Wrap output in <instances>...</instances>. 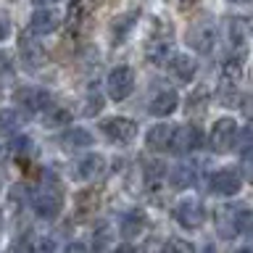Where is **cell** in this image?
<instances>
[{"label": "cell", "mask_w": 253, "mask_h": 253, "mask_svg": "<svg viewBox=\"0 0 253 253\" xmlns=\"http://www.w3.org/2000/svg\"><path fill=\"white\" fill-rule=\"evenodd\" d=\"M174 45V29L169 21L153 19V29H150V37L145 42V58L150 63H169V53Z\"/></svg>", "instance_id": "cell-1"}, {"label": "cell", "mask_w": 253, "mask_h": 253, "mask_svg": "<svg viewBox=\"0 0 253 253\" xmlns=\"http://www.w3.org/2000/svg\"><path fill=\"white\" fill-rule=\"evenodd\" d=\"M187 45L193 47L195 53H211L213 50V42H216V21H213V16L211 13H201V16H195L193 21H190V27H187Z\"/></svg>", "instance_id": "cell-2"}, {"label": "cell", "mask_w": 253, "mask_h": 253, "mask_svg": "<svg viewBox=\"0 0 253 253\" xmlns=\"http://www.w3.org/2000/svg\"><path fill=\"white\" fill-rule=\"evenodd\" d=\"M32 206H35L40 219H55L63 209V193L61 187L53 182V177H47V182L40 185V190H35L32 195Z\"/></svg>", "instance_id": "cell-3"}, {"label": "cell", "mask_w": 253, "mask_h": 253, "mask_svg": "<svg viewBox=\"0 0 253 253\" xmlns=\"http://www.w3.org/2000/svg\"><path fill=\"white\" fill-rule=\"evenodd\" d=\"M37 35L35 32H24V35L19 37V53H21V63L24 69L29 71H40L47 66V50L42 47V42H37L35 40Z\"/></svg>", "instance_id": "cell-4"}, {"label": "cell", "mask_w": 253, "mask_h": 253, "mask_svg": "<svg viewBox=\"0 0 253 253\" xmlns=\"http://www.w3.org/2000/svg\"><path fill=\"white\" fill-rule=\"evenodd\" d=\"M50 92L42 90V87H19L13 92V103L19 106L24 114H40V111L53 108L50 106Z\"/></svg>", "instance_id": "cell-5"}, {"label": "cell", "mask_w": 253, "mask_h": 253, "mask_svg": "<svg viewBox=\"0 0 253 253\" xmlns=\"http://www.w3.org/2000/svg\"><path fill=\"white\" fill-rule=\"evenodd\" d=\"M100 132H103V137L116 142V145H126L137 134V124L132 119H124V116H111L100 124Z\"/></svg>", "instance_id": "cell-6"}, {"label": "cell", "mask_w": 253, "mask_h": 253, "mask_svg": "<svg viewBox=\"0 0 253 253\" xmlns=\"http://www.w3.org/2000/svg\"><path fill=\"white\" fill-rule=\"evenodd\" d=\"M134 90V71L129 66H116L106 79V92L111 100H126Z\"/></svg>", "instance_id": "cell-7"}, {"label": "cell", "mask_w": 253, "mask_h": 253, "mask_svg": "<svg viewBox=\"0 0 253 253\" xmlns=\"http://www.w3.org/2000/svg\"><path fill=\"white\" fill-rule=\"evenodd\" d=\"M235 137H237V124L235 119H216L211 126V134H209V148L216 150V153H227L229 148L235 145Z\"/></svg>", "instance_id": "cell-8"}, {"label": "cell", "mask_w": 253, "mask_h": 253, "mask_svg": "<svg viewBox=\"0 0 253 253\" xmlns=\"http://www.w3.org/2000/svg\"><path fill=\"white\" fill-rule=\"evenodd\" d=\"M240 219H243V206H219L213 213V224H216L219 237L232 240L240 232Z\"/></svg>", "instance_id": "cell-9"}, {"label": "cell", "mask_w": 253, "mask_h": 253, "mask_svg": "<svg viewBox=\"0 0 253 253\" xmlns=\"http://www.w3.org/2000/svg\"><path fill=\"white\" fill-rule=\"evenodd\" d=\"M174 219H177L179 227L185 229H198L206 221V209L201 201H195V198H185V201H179L174 206Z\"/></svg>", "instance_id": "cell-10"}, {"label": "cell", "mask_w": 253, "mask_h": 253, "mask_svg": "<svg viewBox=\"0 0 253 253\" xmlns=\"http://www.w3.org/2000/svg\"><path fill=\"white\" fill-rule=\"evenodd\" d=\"M201 140L203 134L198 129L195 124H177V129H174V137H171V153H193L195 148H201Z\"/></svg>", "instance_id": "cell-11"}, {"label": "cell", "mask_w": 253, "mask_h": 253, "mask_svg": "<svg viewBox=\"0 0 253 253\" xmlns=\"http://www.w3.org/2000/svg\"><path fill=\"white\" fill-rule=\"evenodd\" d=\"M53 248H55L53 237H40V235L24 232L21 237H16L11 243L8 253H53Z\"/></svg>", "instance_id": "cell-12"}, {"label": "cell", "mask_w": 253, "mask_h": 253, "mask_svg": "<svg viewBox=\"0 0 253 253\" xmlns=\"http://www.w3.org/2000/svg\"><path fill=\"white\" fill-rule=\"evenodd\" d=\"M243 185V174L237 169H219L209 179V190L216 195H235Z\"/></svg>", "instance_id": "cell-13"}, {"label": "cell", "mask_w": 253, "mask_h": 253, "mask_svg": "<svg viewBox=\"0 0 253 253\" xmlns=\"http://www.w3.org/2000/svg\"><path fill=\"white\" fill-rule=\"evenodd\" d=\"M61 24H63V16L55 11V8H37V11L32 13L29 29L35 32L37 37H42V35H50V32H55Z\"/></svg>", "instance_id": "cell-14"}, {"label": "cell", "mask_w": 253, "mask_h": 253, "mask_svg": "<svg viewBox=\"0 0 253 253\" xmlns=\"http://www.w3.org/2000/svg\"><path fill=\"white\" fill-rule=\"evenodd\" d=\"M103 174H106V158L98 156V153H87L84 158H79L77 166H74V177L82 179V182L100 179Z\"/></svg>", "instance_id": "cell-15"}, {"label": "cell", "mask_w": 253, "mask_h": 253, "mask_svg": "<svg viewBox=\"0 0 253 253\" xmlns=\"http://www.w3.org/2000/svg\"><path fill=\"white\" fill-rule=\"evenodd\" d=\"M177 103H179L177 90H169V87H164V90H158L153 98H150V103H148V114H153V116H169V114H174Z\"/></svg>", "instance_id": "cell-16"}, {"label": "cell", "mask_w": 253, "mask_h": 253, "mask_svg": "<svg viewBox=\"0 0 253 253\" xmlns=\"http://www.w3.org/2000/svg\"><path fill=\"white\" fill-rule=\"evenodd\" d=\"M227 32H229V42H232V47L237 50V55L245 53V45H248L251 40V24L248 19H243V16H232L227 24Z\"/></svg>", "instance_id": "cell-17"}, {"label": "cell", "mask_w": 253, "mask_h": 253, "mask_svg": "<svg viewBox=\"0 0 253 253\" xmlns=\"http://www.w3.org/2000/svg\"><path fill=\"white\" fill-rule=\"evenodd\" d=\"M174 129H177V126H171V124H156V126H150L148 137H145V145L150 150H169L171 148Z\"/></svg>", "instance_id": "cell-18"}, {"label": "cell", "mask_w": 253, "mask_h": 253, "mask_svg": "<svg viewBox=\"0 0 253 253\" xmlns=\"http://www.w3.org/2000/svg\"><path fill=\"white\" fill-rule=\"evenodd\" d=\"M145 227H148V216L142 209H132L122 216V235L124 237H137L145 232Z\"/></svg>", "instance_id": "cell-19"}, {"label": "cell", "mask_w": 253, "mask_h": 253, "mask_svg": "<svg viewBox=\"0 0 253 253\" xmlns=\"http://www.w3.org/2000/svg\"><path fill=\"white\" fill-rule=\"evenodd\" d=\"M134 19H137V11L122 13L111 21V40H114V45H122L126 40V35H129L132 27H134Z\"/></svg>", "instance_id": "cell-20"}, {"label": "cell", "mask_w": 253, "mask_h": 253, "mask_svg": "<svg viewBox=\"0 0 253 253\" xmlns=\"http://www.w3.org/2000/svg\"><path fill=\"white\" fill-rule=\"evenodd\" d=\"M169 71L179 79V82H190V79L195 77V71H198V63L190 58V55H174V58L169 61Z\"/></svg>", "instance_id": "cell-21"}, {"label": "cell", "mask_w": 253, "mask_h": 253, "mask_svg": "<svg viewBox=\"0 0 253 253\" xmlns=\"http://www.w3.org/2000/svg\"><path fill=\"white\" fill-rule=\"evenodd\" d=\"M100 203V190L98 187H90L84 193L77 195V216H90V213L98 209Z\"/></svg>", "instance_id": "cell-22"}, {"label": "cell", "mask_w": 253, "mask_h": 253, "mask_svg": "<svg viewBox=\"0 0 253 253\" xmlns=\"http://www.w3.org/2000/svg\"><path fill=\"white\" fill-rule=\"evenodd\" d=\"M169 182L177 190H185V187H190L195 182V169L190 164H179V166H174L171 169V174H169Z\"/></svg>", "instance_id": "cell-23"}, {"label": "cell", "mask_w": 253, "mask_h": 253, "mask_svg": "<svg viewBox=\"0 0 253 253\" xmlns=\"http://www.w3.org/2000/svg\"><path fill=\"white\" fill-rule=\"evenodd\" d=\"M29 201V193H27V187L24 185H16L11 187V193H8V203H5V216L11 219L13 213H19L24 209V203Z\"/></svg>", "instance_id": "cell-24"}, {"label": "cell", "mask_w": 253, "mask_h": 253, "mask_svg": "<svg viewBox=\"0 0 253 253\" xmlns=\"http://www.w3.org/2000/svg\"><path fill=\"white\" fill-rule=\"evenodd\" d=\"M61 145H66L69 150H74V148H90L92 145V134L87 132V129H69L61 137Z\"/></svg>", "instance_id": "cell-25"}, {"label": "cell", "mask_w": 253, "mask_h": 253, "mask_svg": "<svg viewBox=\"0 0 253 253\" xmlns=\"http://www.w3.org/2000/svg\"><path fill=\"white\" fill-rule=\"evenodd\" d=\"M84 13H87V0H71L69 11H66V19H63V21H66V27L74 32L79 24L84 21Z\"/></svg>", "instance_id": "cell-26"}, {"label": "cell", "mask_w": 253, "mask_h": 253, "mask_svg": "<svg viewBox=\"0 0 253 253\" xmlns=\"http://www.w3.org/2000/svg\"><path fill=\"white\" fill-rule=\"evenodd\" d=\"M45 124L47 126H69L71 124V111L63 108V106L47 108L45 111Z\"/></svg>", "instance_id": "cell-27"}, {"label": "cell", "mask_w": 253, "mask_h": 253, "mask_svg": "<svg viewBox=\"0 0 253 253\" xmlns=\"http://www.w3.org/2000/svg\"><path fill=\"white\" fill-rule=\"evenodd\" d=\"M11 153H13V158H16V164L27 166L29 156H32V140H29V137H16V140L11 142Z\"/></svg>", "instance_id": "cell-28"}, {"label": "cell", "mask_w": 253, "mask_h": 253, "mask_svg": "<svg viewBox=\"0 0 253 253\" xmlns=\"http://www.w3.org/2000/svg\"><path fill=\"white\" fill-rule=\"evenodd\" d=\"M16 126H19V114L11 108L0 111V134H13Z\"/></svg>", "instance_id": "cell-29"}, {"label": "cell", "mask_w": 253, "mask_h": 253, "mask_svg": "<svg viewBox=\"0 0 253 253\" xmlns=\"http://www.w3.org/2000/svg\"><path fill=\"white\" fill-rule=\"evenodd\" d=\"M161 253H195V248H193V243L182 240V237H169L161 245Z\"/></svg>", "instance_id": "cell-30"}, {"label": "cell", "mask_w": 253, "mask_h": 253, "mask_svg": "<svg viewBox=\"0 0 253 253\" xmlns=\"http://www.w3.org/2000/svg\"><path fill=\"white\" fill-rule=\"evenodd\" d=\"M235 150H240V153H248V150H253V126H243V129H237Z\"/></svg>", "instance_id": "cell-31"}, {"label": "cell", "mask_w": 253, "mask_h": 253, "mask_svg": "<svg viewBox=\"0 0 253 253\" xmlns=\"http://www.w3.org/2000/svg\"><path fill=\"white\" fill-rule=\"evenodd\" d=\"M206 98H209V87H198V90L193 92V95H190V98H187V111H203V106H206Z\"/></svg>", "instance_id": "cell-32"}, {"label": "cell", "mask_w": 253, "mask_h": 253, "mask_svg": "<svg viewBox=\"0 0 253 253\" xmlns=\"http://www.w3.org/2000/svg\"><path fill=\"white\" fill-rule=\"evenodd\" d=\"M240 174L243 179H248L253 185V150H248V153H243V161H240Z\"/></svg>", "instance_id": "cell-33"}, {"label": "cell", "mask_w": 253, "mask_h": 253, "mask_svg": "<svg viewBox=\"0 0 253 253\" xmlns=\"http://www.w3.org/2000/svg\"><path fill=\"white\" fill-rule=\"evenodd\" d=\"M100 108H103V98L100 95H90L84 103V116H95V114H100Z\"/></svg>", "instance_id": "cell-34"}, {"label": "cell", "mask_w": 253, "mask_h": 253, "mask_svg": "<svg viewBox=\"0 0 253 253\" xmlns=\"http://www.w3.org/2000/svg\"><path fill=\"white\" fill-rule=\"evenodd\" d=\"M240 232H245L248 237H253V211L243 209V219H240Z\"/></svg>", "instance_id": "cell-35"}, {"label": "cell", "mask_w": 253, "mask_h": 253, "mask_svg": "<svg viewBox=\"0 0 253 253\" xmlns=\"http://www.w3.org/2000/svg\"><path fill=\"white\" fill-rule=\"evenodd\" d=\"M240 108H243V116L253 124V95H245V98L240 100Z\"/></svg>", "instance_id": "cell-36"}, {"label": "cell", "mask_w": 253, "mask_h": 253, "mask_svg": "<svg viewBox=\"0 0 253 253\" xmlns=\"http://www.w3.org/2000/svg\"><path fill=\"white\" fill-rule=\"evenodd\" d=\"M11 35V19H8V13H0V42Z\"/></svg>", "instance_id": "cell-37"}, {"label": "cell", "mask_w": 253, "mask_h": 253, "mask_svg": "<svg viewBox=\"0 0 253 253\" xmlns=\"http://www.w3.org/2000/svg\"><path fill=\"white\" fill-rule=\"evenodd\" d=\"M0 71H13V58H11V53H5V50H0Z\"/></svg>", "instance_id": "cell-38"}, {"label": "cell", "mask_w": 253, "mask_h": 253, "mask_svg": "<svg viewBox=\"0 0 253 253\" xmlns=\"http://www.w3.org/2000/svg\"><path fill=\"white\" fill-rule=\"evenodd\" d=\"M63 253H87V248H84V243H69L63 248Z\"/></svg>", "instance_id": "cell-39"}, {"label": "cell", "mask_w": 253, "mask_h": 253, "mask_svg": "<svg viewBox=\"0 0 253 253\" xmlns=\"http://www.w3.org/2000/svg\"><path fill=\"white\" fill-rule=\"evenodd\" d=\"M201 0H179V11H190L193 5H198Z\"/></svg>", "instance_id": "cell-40"}, {"label": "cell", "mask_w": 253, "mask_h": 253, "mask_svg": "<svg viewBox=\"0 0 253 253\" xmlns=\"http://www.w3.org/2000/svg\"><path fill=\"white\" fill-rule=\"evenodd\" d=\"M114 253H137V248H132V245H119Z\"/></svg>", "instance_id": "cell-41"}, {"label": "cell", "mask_w": 253, "mask_h": 253, "mask_svg": "<svg viewBox=\"0 0 253 253\" xmlns=\"http://www.w3.org/2000/svg\"><path fill=\"white\" fill-rule=\"evenodd\" d=\"M50 3H55V0H35V5H50Z\"/></svg>", "instance_id": "cell-42"}, {"label": "cell", "mask_w": 253, "mask_h": 253, "mask_svg": "<svg viewBox=\"0 0 253 253\" xmlns=\"http://www.w3.org/2000/svg\"><path fill=\"white\" fill-rule=\"evenodd\" d=\"M237 253H253L251 248H243V251H237Z\"/></svg>", "instance_id": "cell-43"}, {"label": "cell", "mask_w": 253, "mask_h": 253, "mask_svg": "<svg viewBox=\"0 0 253 253\" xmlns=\"http://www.w3.org/2000/svg\"><path fill=\"white\" fill-rule=\"evenodd\" d=\"M0 185H3V171H0Z\"/></svg>", "instance_id": "cell-44"}, {"label": "cell", "mask_w": 253, "mask_h": 253, "mask_svg": "<svg viewBox=\"0 0 253 253\" xmlns=\"http://www.w3.org/2000/svg\"><path fill=\"white\" fill-rule=\"evenodd\" d=\"M232 3H245V0H232Z\"/></svg>", "instance_id": "cell-45"}, {"label": "cell", "mask_w": 253, "mask_h": 253, "mask_svg": "<svg viewBox=\"0 0 253 253\" xmlns=\"http://www.w3.org/2000/svg\"><path fill=\"white\" fill-rule=\"evenodd\" d=\"M11 3H13V0H11Z\"/></svg>", "instance_id": "cell-46"}]
</instances>
